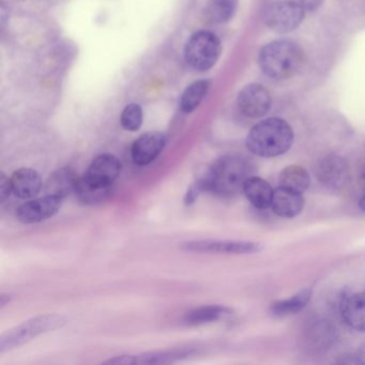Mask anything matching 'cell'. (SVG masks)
Listing matches in <instances>:
<instances>
[{"instance_id":"obj_7","label":"cell","mask_w":365,"mask_h":365,"mask_svg":"<svg viewBox=\"0 0 365 365\" xmlns=\"http://www.w3.org/2000/svg\"><path fill=\"white\" fill-rule=\"evenodd\" d=\"M315 177L318 182L327 189H341L349 180L347 162L341 155H327L316 165Z\"/></svg>"},{"instance_id":"obj_32","label":"cell","mask_w":365,"mask_h":365,"mask_svg":"<svg viewBox=\"0 0 365 365\" xmlns=\"http://www.w3.org/2000/svg\"><path fill=\"white\" fill-rule=\"evenodd\" d=\"M359 360H360L361 363H365V341L361 345V347L359 348L358 354Z\"/></svg>"},{"instance_id":"obj_30","label":"cell","mask_w":365,"mask_h":365,"mask_svg":"<svg viewBox=\"0 0 365 365\" xmlns=\"http://www.w3.org/2000/svg\"><path fill=\"white\" fill-rule=\"evenodd\" d=\"M358 183L360 185L361 190L365 192V164H363L361 166L360 170H359Z\"/></svg>"},{"instance_id":"obj_3","label":"cell","mask_w":365,"mask_h":365,"mask_svg":"<svg viewBox=\"0 0 365 365\" xmlns=\"http://www.w3.org/2000/svg\"><path fill=\"white\" fill-rule=\"evenodd\" d=\"M258 61L260 70L267 78L282 81L292 78L302 69L305 56L298 44L277 40L260 50Z\"/></svg>"},{"instance_id":"obj_1","label":"cell","mask_w":365,"mask_h":365,"mask_svg":"<svg viewBox=\"0 0 365 365\" xmlns=\"http://www.w3.org/2000/svg\"><path fill=\"white\" fill-rule=\"evenodd\" d=\"M252 172L253 165L247 158L228 155L215 161L196 181L200 183L202 192L222 197H232L242 191Z\"/></svg>"},{"instance_id":"obj_23","label":"cell","mask_w":365,"mask_h":365,"mask_svg":"<svg viewBox=\"0 0 365 365\" xmlns=\"http://www.w3.org/2000/svg\"><path fill=\"white\" fill-rule=\"evenodd\" d=\"M237 0H209L206 7V16L215 24L228 22L234 16Z\"/></svg>"},{"instance_id":"obj_25","label":"cell","mask_w":365,"mask_h":365,"mask_svg":"<svg viewBox=\"0 0 365 365\" xmlns=\"http://www.w3.org/2000/svg\"><path fill=\"white\" fill-rule=\"evenodd\" d=\"M143 118L142 106L136 103L128 104L121 113V125L127 131L135 132L142 127Z\"/></svg>"},{"instance_id":"obj_18","label":"cell","mask_w":365,"mask_h":365,"mask_svg":"<svg viewBox=\"0 0 365 365\" xmlns=\"http://www.w3.org/2000/svg\"><path fill=\"white\" fill-rule=\"evenodd\" d=\"M234 311L225 305L211 304L196 307L185 313L183 324L185 326L196 327L217 322L222 318L232 315Z\"/></svg>"},{"instance_id":"obj_6","label":"cell","mask_w":365,"mask_h":365,"mask_svg":"<svg viewBox=\"0 0 365 365\" xmlns=\"http://www.w3.org/2000/svg\"><path fill=\"white\" fill-rule=\"evenodd\" d=\"M305 9L294 0H279L267 6L262 14L264 24L279 34H288L300 26L304 20Z\"/></svg>"},{"instance_id":"obj_27","label":"cell","mask_w":365,"mask_h":365,"mask_svg":"<svg viewBox=\"0 0 365 365\" xmlns=\"http://www.w3.org/2000/svg\"><path fill=\"white\" fill-rule=\"evenodd\" d=\"M12 194L11 185H10V178L7 177L5 173L0 174V200L5 202Z\"/></svg>"},{"instance_id":"obj_17","label":"cell","mask_w":365,"mask_h":365,"mask_svg":"<svg viewBox=\"0 0 365 365\" xmlns=\"http://www.w3.org/2000/svg\"><path fill=\"white\" fill-rule=\"evenodd\" d=\"M242 192L256 209L266 210L271 207L274 191L264 179L256 176L250 177L243 185Z\"/></svg>"},{"instance_id":"obj_8","label":"cell","mask_w":365,"mask_h":365,"mask_svg":"<svg viewBox=\"0 0 365 365\" xmlns=\"http://www.w3.org/2000/svg\"><path fill=\"white\" fill-rule=\"evenodd\" d=\"M239 110L249 118H262L271 108V96L262 84L247 85L241 89L237 98Z\"/></svg>"},{"instance_id":"obj_33","label":"cell","mask_w":365,"mask_h":365,"mask_svg":"<svg viewBox=\"0 0 365 365\" xmlns=\"http://www.w3.org/2000/svg\"><path fill=\"white\" fill-rule=\"evenodd\" d=\"M359 207H360L361 210L365 211V195L359 202Z\"/></svg>"},{"instance_id":"obj_12","label":"cell","mask_w":365,"mask_h":365,"mask_svg":"<svg viewBox=\"0 0 365 365\" xmlns=\"http://www.w3.org/2000/svg\"><path fill=\"white\" fill-rule=\"evenodd\" d=\"M165 144V135L161 132H147L132 145V160L136 165H149L159 157Z\"/></svg>"},{"instance_id":"obj_19","label":"cell","mask_w":365,"mask_h":365,"mask_svg":"<svg viewBox=\"0 0 365 365\" xmlns=\"http://www.w3.org/2000/svg\"><path fill=\"white\" fill-rule=\"evenodd\" d=\"M312 294L313 292L311 288H305L290 298L277 301L271 305V315L274 317H285V316L299 313L307 307V303L311 300Z\"/></svg>"},{"instance_id":"obj_13","label":"cell","mask_w":365,"mask_h":365,"mask_svg":"<svg viewBox=\"0 0 365 365\" xmlns=\"http://www.w3.org/2000/svg\"><path fill=\"white\" fill-rule=\"evenodd\" d=\"M339 312L345 324L365 332V292H347L339 301Z\"/></svg>"},{"instance_id":"obj_2","label":"cell","mask_w":365,"mask_h":365,"mask_svg":"<svg viewBox=\"0 0 365 365\" xmlns=\"http://www.w3.org/2000/svg\"><path fill=\"white\" fill-rule=\"evenodd\" d=\"M294 134L284 119H264L250 130L247 136V148L260 158H274L284 155L292 148Z\"/></svg>"},{"instance_id":"obj_22","label":"cell","mask_w":365,"mask_h":365,"mask_svg":"<svg viewBox=\"0 0 365 365\" xmlns=\"http://www.w3.org/2000/svg\"><path fill=\"white\" fill-rule=\"evenodd\" d=\"M113 187H95V185H89L82 177H80L74 194L78 200L84 205L101 204L110 197V194L113 193Z\"/></svg>"},{"instance_id":"obj_31","label":"cell","mask_w":365,"mask_h":365,"mask_svg":"<svg viewBox=\"0 0 365 365\" xmlns=\"http://www.w3.org/2000/svg\"><path fill=\"white\" fill-rule=\"evenodd\" d=\"M12 300V296L9 294H1V297H0V305H1V307H5L6 305L9 304L10 302H11Z\"/></svg>"},{"instance_id":"obj_26","label":"cell","mask_w":365,"mask_h":365,"mask_svg":"<svg viewBox=\"0 0 365 365\" xmlns=\"http://www.w3.org/2000/svg\"><path fill=\"white\" fill-rule=\"evenodd\" d=\"M200 193H202V187H200L197 181H195V182L187 189L185 198H183V202H185V206H191V205H193L194 202H196V200H197L198 196L200 195Z\"/></svg>"},{"instance_id":"obj_21","label":"cell","mask_w":365,"mask_h":365,"mask_svg":"<svg viewBox=\"0 0 365 365\" xmlns=\"http://www.w3.org/2000/svg\"><path fill=\"white\" fill-rule=\"evenodd\" d=\"M210 82L207 80L196 81L185 88L180 99V108L185 114H191L202 103L208 93Z\"/></svg>"},{"instance_id":"obj_5","label":"cell","mask_w":365,"mask_h":365,"mask_svg":"<svg viewBox=\"0 0 365 365\" xmlns=\"http://www.w3.org/2000/svg\"><path fill=\"white\" fill-rule=\"evenodd\" d=\"M221 41L208 31H200L191 36L185 48V58L192 69L208 71L217 63L221 55Z\"/></svg>"},{"instance_id":"obj_4","label":"cell","mask_w":365,"mask_h":365,"mask_svg":"<svg viewBox=\"0 0 365 365\" xmlns=\"http://www.w3.org/2000/svg\"><path fill=\"white\" fill-rule=\"evenodd\" d=\"M67 324V318L58 314H46L22 322L0 337V352L21 347L43 333L50 332Z\"/></svg>"},{"instance_id":"obj_28","label":"cell","mask_w":365,"mask_h":365,"mask_svg":"<svg viewBox=\"0 0 365 365\" xmlns=\"http://www.w3.org/2000/svg\"><path fill=\"white\" fill-rule=\"evenodd\" d=\"M104 363L106 364L133 365L136 364V356L123 354V356H117L110 360L104 361Z\"/></svg>"},{"instance_id":"obj_20","label":"cell","mask_w":365,"mask_h":365,"mask_svg":"<svg viewBox=\"0 0 365 365\" xmlns=\"http://www.w3.org/2000/svg\"><path fill=\"white\" fill-rule=\"evenodd\" d=\"M279 183V187L302 194L309 189L311 178L307 170L302 166L289 165L282 170Z\"/></svg>"},{"instance_id":"obj_29","label":"cell","mask_w":365,"mask_h":365,"mask_svg":"<svg viewBox=\"0 0 365 365\" xmlns=\"http://www.w3.org/2000/svg\"><path fill=\"white\" fill-rule=\"evenodd\" d=\"M322 0H301V5L303 6L305 10L309 11H314L322 5Z\"/></svg>"},{"instance_id":"obj_11","label":"cell","mask_w":365,"mask_h":365,"mask_svg":"<svg viewBox=\"0 0 365 365\" xmlns=\"http://www.w3.org/2000/svg\"><path fill=\"white\" fill-rule=\"evenodd\" d=\"M120 170L121 163L118 158L106 153L91 162L82 178L95 187H113L117 177L120 174Z\"/></svg>"},{"instance_id":"obj_14","label":"cell","mask_w":365,"mask_h":365,"mask_svg":"<svg viewBox=\"0 0 365 365\" xmlns=\"http://www.w3.org/2000/svg\"><path fill=\"white\" fill-rule=\"evenodd\" d=\"M12 194L21 200L36 197L43 187L41 176L37 170L23 168L10 177Z\"/></svg>"},{"instance_id":"obj_9","label":"cell","mask_w":365,"mask_h":365,"mask_svg":"<svg viewBox=\"0 0 365 365\" xmlns=\"http://www.w3.org/2000/svg\"><path fill=\"white\" fill-rule=\"evenodd\" d=\"M180 247L196 253L224 254H253L262 249L260 243L234 240H192L181 243Z\"/></svg>"},{"instance_id":"obj_15","label":"cell","mask_w":365,"mask_h":365,"mask_svg":"<svg viewBox=\"0 0 365 365\" xmlns=\"http://www.w3.org/2000/svg\"><path fill=\"white\" fill-rule=\"evenodd\" d=\"M304 207L302 194L279 187L273 192L271 209L275 215L285 219H292L300 215Z\"/></svg>"},{"instance_id":"obj_16","label":"cell","mask_w":365,"mask_h":365,"mask_svg":"<svg viewBox=\"0 0 365 365\" xmlns=\"http://www.w3.org/2000/svg\"><path fill=\"white\" fill-rule=\"evenodd\" d=\"M78 179L80 177L72 168H59L48 177L44 185V191L46 195L56 196L63 200L76 192Z\"/></svg>"},{"instance_id":"obj_24","label":"cell","mask_w":365,"mask_h":365,"mask_svg":"<svg viewBox=\"0 0 365 365\" xmlns=\"http://www.w3.org/2000/svg\"><path fill=\"white\" fill-rule=\"evenodd\" d=\"M192 349H173L164 351L147 352L136 356V364H164L180 360L192 354Z\"/></svg>"},{"instance_id":"obj_10","label":"cell","mask_w":365,"mask_h":365,"mask_svg":"<svg viewBox=\"0 0 365 365\" xmlns=\"http://www.w3.org/2000/svg\"><path fill=\"white\" fill-rule=\"evenodd\" d=\"M63 200L56 196L46 195L35 198L16 209V220L23 224H36L51 219L58 213Z\"/></svg>"}]
</instances>
